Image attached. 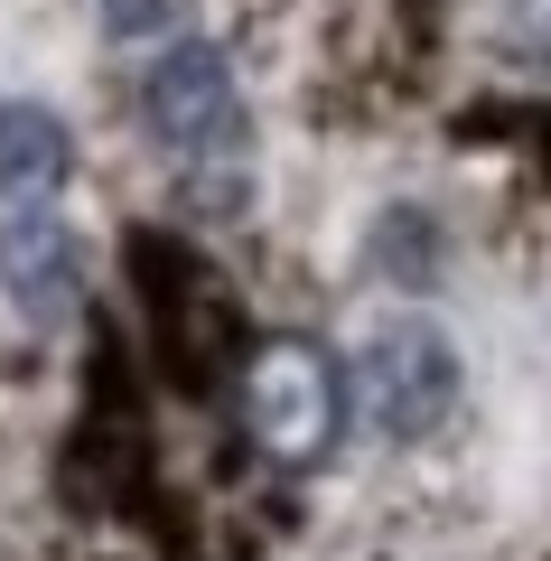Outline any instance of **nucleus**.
I'll use <instances>...</instances> for the list:
<instances>
[{
    "label": "nucleus",
    "instance_id": "obj_1",
    "mask_svg": "<svg viewBox=\"0 0 551 561\" xmlns=\"http://www.w3.org/2000/svg\"><path fill=\"white\" fill-rule=\"evenodd\" d=\"M131 113H140V131H150V150L197 187V197H216V187L234 197L243 187V169H253V113H243V84H234V66H225V47H206V38L159 47V57L140 66Z\"/></svg>",
    "mask_w": 551,
    "mask_h": 561
},
{
    "label": "nucleus",
    "instance_id": "obj_2",
    "mask_svg": "<svg viewBox=\"0 0 551 561\" xmlns=\"http://www.w3.org/2000/svg\"><path fill=\"white\" fill-rule=\"evenodd\" d=\"M346 402L365 412V431H375V440H393V449L431 440L439 421L458 412V346L439 337L431 319H383L375 337L355 346Z\"/></svg>",
    "mask_w": 551,
    "mask_h": 561
},
{
    "label": "nucleus",
    "instance_id": "obj_3",
    "mask_svg": "<svg viewBox=\"0 0 551 561\" xmlns=\"http://www.w3.org/2000/svg\"><path fill=\"white\" fill-rule=\"evenodd\" d=\"M243 431L272 468H318L346 431V375L328 365V346L272 337L243 375Z\"/></svg>",
    "mask_w": 551,
    "mask_h": 561
},
{
    "label": "nucleus",
    "instance_id": "obj_4",
    "mask_svg": "<svg viewBox=\"0 0 551 561\" xmlns=\"http://www.w3.org/2000/svg\"><path fill=\"white\" fill-rule=\"evenodd\" d=\"M0 290L28 328H66L84 300V253L57 206H10L0 216Z\"/></svg>",
    "mask_w": 551,
    "mask_h": 561
},
{
    "label": "nucleus",
    "instance_id": "obj_5",
    "mask_svg": "<svg viewBox=\"0 0 551 561\" xmlns=\"http://www.w3.org/2000/svg\"><path fill=\"white\" fill-rule=\"evenodd\" d=\"M76 179V131L47 103H0V216L10 206H57Z\"/></svg>",
    "mask_w": 551,
    "mask_h": 561
},
{
    "label": "nucleus",
    "instance_id": "obj_6",
    "mask_svg": "<svg viewBox=\"0 0 551 561\" xmlns=\"http://www.w3.org/2000/svg\"><path fill=\"white\" fill-rule=\"evenodd\" d=\"M177 20V0H103V28L113 38H150V28Z\"/></svg>",
    "mask_w": 551,
    "mask_h": 561
}]
</instances>
